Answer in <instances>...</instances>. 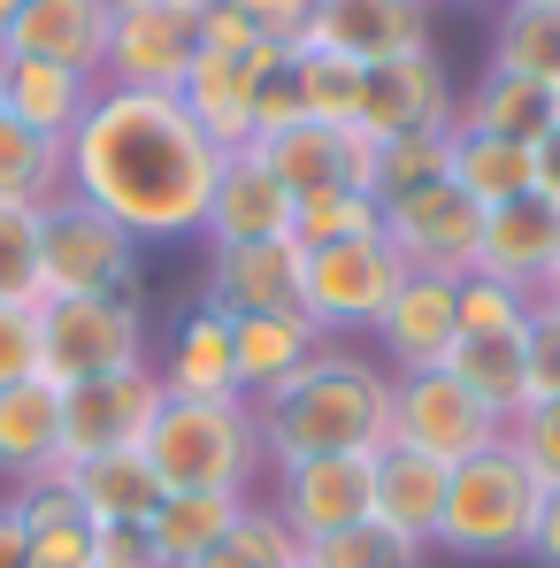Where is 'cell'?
Returning <instances> with one entry per match:
<instances>
[{
  "label": "cell",
  "instance_id": "6da1fadb",
  "mask_svg": "<svg viewBox=\"0 0 560 568\" xmlns=\"http://www.w3.org/2000/svg\"><path fill=\"white\" fill-rule=\"evenodd\" d=\"M215 170H223V154L200 139L177 93L100 85L85 123L70 131V192L93 200L108 223H123L139 246L200 239Z\"/></svg>",
  "mask_w": 560,
  "mask_h": 568
},
{
  "label": "cell",
  "instance_id": "7a4b0ae2",
  "mask_svg": "<svg viewBox=\"0 0 560 568\" xmlns=\"http://www.w3.org/2000/svg\"><path fill=\"white\" fill-rule=\"evenodd\" d=\"M254 430H262V462H315V454H376L391 430V377L384 362L323 338L277 392L254 399Z\"/></svg>",
  "mask_w": 560,
  "mask_h": 568
},
{
  "label": "cell",
  "instance_id": "3957f363",
  "mask_svg": "<svg viewBox=\"0 0 560 568\" xmlns=\"http://www.w3.org/2000/svg\"><path fill=\"white\" fill-rule=\"evenodd\" d=\"M139 454H146V469L162 476V491L254 499V476H262L254 399H162V415H154Z\"/></svg>",
  "mask_w": 560,
  "mask_h": 568
},
{
  "label": "cell",
  "instance_id": "277c9868",
  "mask_svg": "<svg viewBox=\"0 0 560 568\" xmlns=\"http://www.w3.org/2000/svg\"><path fill=\"white\" fill-rule=\"evenodd\" d=\"M538 507H546V484L499 438L491 454H476V462H461V469L446 476V523H438L430 554H454V561H522L530 530H538Z\"/></svg>",
  "mask_w": 560,
  "mask_h": 568
},
{
  "label": "cell",
  "instance_id": "5b68a950",
  "mask_svg": "<svg viewBox=\"0 0 560 568\" xmlns=\"http://www.w3.org/2000/svg\"><path fill=\"white\" fill-rule=\"evenodd\" d=\"M139 292V239L93 200L39 207V300H123Z\"/></svg>",
  "mask_w": 560,
  "mask_h": 568
},
{
  "label": "cell",
  "instance_id": "8992f818",
  "mask_svg": "<svg viewBox=\"0 0 560 568\" xmlns=\"http://www.w3.org/2000/svg\"><path fill=\"white\" fill-rule=\"evenodd\" d=\"M146 362V307L123 300H39V377L47 384H93Z\"/></svg>",
  "mask_w": 560,
  "mask_h": 568
},
{
  "label": "cell",
  "instance_id": "52a82bcc",
  "mask_svg": "<svg viewBox=\"0 0 560 568\" xmlns=\"http://www.w3.org/2000/svg\"><path fill=\"white\" fill-rule=\"evenodd\" d=\"M207 47V0H108V62L100 85L177 93Z\"/></svg>",
  "mask_w": 560,
  "mask_h": 568
},
{
  "label": "cell",
  "instance_id": "ba28073f",
  "mask_svg": "<svg viewBox=\"0 0 560 568\" xmlns=\"http://www.w3.org/2000/svg\"><path fill=\"white\" fill-rule=\"evenodd\" d=\"M407 262L391 254V239H338V246H299V315L338 338V331H369L384 315V300L399 292Z\"/></svg>",
  "mask_w": 560,
  "mask_h": 568
},
{
  "label": "cell",
  "instance_id": "9c48e42d",
  "mask_svg": "<svg viewBox=\"0 0 560 568\" xmlns=\"http://www.w3.org/2000/svg\"><path fill=\"white\" fill-rule=\"evenodd\" d=\"M499 438H507V423H499L461 377H446V369L391 377V430H384V446H415V454L461 469L476 454H491Z\"/></svg>",
  "mask_w": 560,
  "mask_h": 568
},
{
  "label": "cell",
  "instance_id": "30bf717a",
  "mask_svg": "<svg viewBox=\"0 0 560 568\" xmlns=\"http://www.w3.org/2000/svg\"><path fill=\"white\" fill-rule=\"evenodd\" d=\"M369 507H376V454H315V462H284L277 491H269V515H277L299 546L369 523Z\"/></svg>",
  "mask_w": 560,
  "mask_h": 568
},
{
  "label": "cell",
  "instance_id": "8fae6325",
  "mask_svg": "<svg viewBox=\"0 0 560 568\" xmlns=\"http://www.w3.org/2000/svg\"><path fill=\"white\" fill-rule=\"evenodd\" d=\"M384 239L415 277L461 284L476 270V246H483V207L454 185H422L407 200H384Z\"/></svg>",
  "mask_w": 560,
  "mask_h": 568
},
{
  "label": "cell",
  "instance_id": "7c38bea8",
  "mask_svg": "<svg viewBox=\"0 0 560 568\" xmlns=\"http://www.w3.org/2000/svg\"><path fill=\"white\" fill-rule=\"evenodd\" d=\"M162 399H170V392L154 377V362L115 369V377H93V384H70V392H62V462H93V454L146 446Z\"/></svg>",
  "mask_w": 560,
  "mask_h": 568
},
{
  "label": "cell",
  "instance_id": "4fadbf2b",
  "mask_svg": "<svg viewBox=\"0 0 560 568\" xmlns=\"http://www.w3.org/2000/svg\"><path fill=\"white\" fill-rule=\"evenodd\" d=\"M262 162L277 170V185L292 200H307L323 185H346V192L376 200V139L362 123H292L277 139H262Z\"/></svg>",
  "mask_w": 560,
  "mask_h": 568
},
{
  "label": "cell",
  "instance_id": "5bb4252c",
  "mask_svg": "<svg viewBox=\"0 0 560 568\" xmlns=\"http://www.w3.org/2000/svg\"><path fill=\"white\" fill-rule=\"evenodd\" d=\"M292 207H299V200L277 185V170L262 162V146H238V154H223V170H215L200 239H207V246H269V239H292Z\"/></svg>",
  "mask_w": 560,
  "mask_h": 568
},
{
  "label": "cell",
  "instance_id": "9a60e30c",
  "mask_svg": "<svg viewBox=\"0 0 560 568\" xmlns=\"http://www.w3.org/2000/svg\"><path fill=\"white\" fill-rule=\"evenodd\" d=\"M299 47L346 54L362 70L399 62V54H422L430 47V0H323Z\"/></svg>",
  "mask_w": 560,
  "mask_h": 568
},
{
  "label": "cell",
  "instance_id": "2e32d148",
  "mask_svg": "<svg viewBox=\"0 0 560 568\" xmlns=\"http://www.w3.org/2000/svg\"><path fill=\"white\" fill-rule=\"evenodd\" d=\"M476 270L515 292H546V277L560 270V200L546 192H522L507 207H483V246H476Z\"/></svg>",
  "mask_w": 560,
  "mask_h": 568
},
{
  "label": "cell",
  "instance_id": "e0dca14e",
  "mask_svg": "<svg viewBox=\"0 0 560 568\" xmlns=\"http://www.w3.org/2000/svg\"><path fill=\"white\" fill-rule=\"evenodd\" d=\"M461 100L446 85L438 54H399V62H376L369 85H362V131L369 139H407V131H454Z\"/></svg>",
  "mask_w": 560,
  "mask_h": 568
},
{
  "label": "cell",
  "instance_id": "ac0fdd59",
  "mask_svg": "<svg viewBox=\"0 0 560 568\" xmlns=\"http://www.w3.org/2000/svg\"><path fill=\"white\" fill-rule=\"evenodd\" d=\"M376 346H384V362H391V377H415V369H438L446 354H454V338H461V315H454V284L446 277H399V292L384 300V315L369 323Z\"/></svg>",
  "mask_w": 560,
  "mask_h": 568
},
{
  "label": "cell",
  "instance_id": "d6986e66",
  "mask_svg": "<svg viewBox=\"0 0 560 568\" xmlns=\"http://www.w3.org/2000/svg\"><path fill=\"white\" fill-rule=\"evenodd\" d=\"M0 54L100 78V62H108V0H23L8 39H0Z\"/></svg>",
  "mask_w": 560,
  "mask_h": 568
},
{
  "label": "cell",
  "instance_id": "ffe728a7",
  "mask_svg": "<svg viewBox=\"0 0 560 568\" xmlns=\"http://www.w3.org/2000/svg\"><path fill=\"white\" fill-rule=\"evenodd\" d=\"M200 300H207L215 315L299 307V246H292V239H269V246H207Z\"/></svg>",
  "mask_w": 560,
  "mask_h": 568
},
{
  "label": "cell",
  "instance_id": "44dd1931",
  "mask_svg": "<svg viewBox=\"0 0 560 568\" xmlns=\"http://www.w3.org/2000/svg\"><path fill=\"white\" fill-rule=\"evenodd\" d=\"M446 462L415 454V446H376V507L369 523H384L391 538L407 546H438V523H446Z\"/></svg>",
  "mask_w": 560,
  "mask_h": 568
},
{
  "label": "cell",
  "instance_id": "7402d4cb",
  "mask_svg": "<svg viewBox=\"0 0 560 568\" xmlns=\"http://www.w3.org/2000/svg\"><path fill=\"white\" fill-rule=\"evenodd\" d=\"M177 108L200 123V139H207L215 154L254 146V62H246V54L200 47V62H192L185 85H177Z\"/></svg>",
  "mask_w": 560,
  "mask_h": 568
},
{
  "label": "cell",
  "instance_id": "603a6c76",
  "mask_svg": "<svg viewBox=\"0 0 560 568\" xmlns=\"http://www.w3.org/2000/svg\"><path fill=\"white\" fill-rule=\"evenodd\" d=\"M162 392L170 399H238V369H231V315H215L207 300H192L170 331L162 354Z\"/></svg>",
  "mask_w": 560,
  "mask_h": 568
},
{
  "label": "cell",
  "instance_id": "cb8c5ba5",
  "mask_svg": "<svg viewBox=\"0 0 560 568\" xmlns=\"http://www.w3.org/2000/svg\"><path fill=\"white\" fill-rule=\"evenodd\" d=\"M54 476H62V491L78 499L85 523H154V507L170 499L162 476L146 469L139 446H123V454H93V462H62Z\"/></svg>",
  "mask_w": 560,
  "mask_h": 568
},
{
  "label": "cell",
  "instance_id": "d4e9b609",
  "mask_svg": "<svg viewBox=\"0 0 560 568\" xmlns=\"http://www.w3.org/2000/svg\"><path fill=\"white\" fill-rule=\"evenodd\" d=\"M54 469H62V384H8L0 392V476L39 484Z\"/></svg>",
  "mask_w": 560,
  "mask_h": 568
},
{
  "label": "cell",
  "instance_id": "484cf974",
  "mask_svg": "<svg viewBox=\"0 0 560 568\" xmlns=\"http://www.w3.org/2000/svg\"><path fill=\"white\" fill-rule=\"evenodd\" d=\"M100 78L78 70H54V62H23V54H0V115H16L23 131H47V139H70L93 108Z\"/></svg>",
  "mask_w": 560,
  "mask_h": 568
},
{
  "label": "cell",
  "instance_id": "4316f807",
  "mask_svg": "<svg viewBox=\"0 0 560 568\" xmlns=\"http://www.w3.org/2000/svg\"><path fill=\"white\" fill-rule=\"evenodd\" d=\"M323 346V331L299 307H269V315H231V369H238V399L277 392L307 354Z\"/></svg>",
  "mask_w": 560,
  "mask_h": 568
},
{
  "label": "cell",
  "instance_id": "83f0119b",
  "mask_svg": "<svg viewBox=\"0 0 560 568\" xmlns=\"http://www.w3.org/2000/svg\"><path fill=\"white\" fill-rule=\"evenodd\" d=\"M468 131H483V139H515V146H538L546 131H560V100L553 85H538V78H515V70H483L476 78V93L461 100Z\"/></svg>",
  "mask_w": 560,
  "mask_h": 568
},
{
  "label": "cell",
  "instance_id": "f1b7e54d",
  "mask_svg": "<svg viewBox=\"0 0 560 568\" xmlns=\"http://www.w3.org/2000/svg\"><path fill=\"white\" fill-rule=\"evenodd\" d=\"M246 507H254V499H231V491H170V499L154 507L146 538H154L162 568H200L231 530H238Z\"/></svg>",
  "mask_w": 560,
  "mask_h": 568
},
{
  "label": "cell",
  "instance_id": "f546056e",
  "mask_svg": "<svg viewBox=\"0 0 560 568\" xmlns=\"http://www.w3.org/2000/svg\"><path fill=\"white\" fill-rule=\"evenodd\" d=\"M70 200V139H47V131H23L16 115H0V207H54Z\"/></svg>",
  "mask_w": 560,
  "mask_h": 568
},
{
  "label": "cell",
  "instance_id": "4dcf8cb0",
  "mask_svg": "<svg viewBox=\"0 0 560 568\" xmlns=\"http://www.w3.org/2000/svg\"><path fill=\"white\" fill-rule=\"evenodd\" d=\"M446 185L468 192L476 207H507V200L538 192V170H530V146H515V139H483V131L454 123V162H446Z\"/></svg>",
  "mask_w": 560,
  "mask_h": 568
},
{
  "label": "cell",
  "instance_id": "1f68e13d",
  "mask_svg": "<svg viewBox=\"0 0 560 568\" xmlns=\"http://www.w3.org/2000/svg\"><path fill=\"white\" fill-rule=\"evenodd\" d=\"M16 507H23V530H31V568H93V523L78 515L62 476L16 484Z\"/></svg>",
  "mask_w": 560,
  "mask_h": 568
},
{
  "label": "cell",
  "instance_id": "d6a6232c",
  "mask_svg": "<svg viewBox=\"0 0 560 568\" xmlns=\"http://www.w3.org/2000/svg\"><path fill=\"white\" fill-rule=\"evenodd\" d=\"M446 377H461L499 423H515L530 407V384H522V338H454V354L438 362Z\"/></svg>",
  "mask_w": 560,
  "mask_h": 568
},
{
  "label": "cell",
  "instance_id": "836d02e7",
  "mask_svg": "<svg viewBox=\"0 0 560 568\" xmlns=\"http://www.w3.org/2000/svg\"><path fill=\"white\" fill-rule=\"evenodd\" d=\"M491 70L560 85V0H507L499 39H491Z\"/></svg>",
  "mask_w": 560,
  "mask_h": 568
},
{
  "label": "cell",
  "instance_id": "e575fe53",
  "mask_svg": "<svg viewBox=\"0 0 560 568\" xmlns=\"http://www.w3.org/2000/svg\"><path fill=\"white\" fill-rule=\"evenodd\" d=\"M292 78H299L307 123H362V85H369L362 62L323 54V47H292Z\"/></svg>",
  "mask_w": 560,
  "mask_h": 568
},
{
  "label": "cell",
  "instance_id": "d590c367",
  "mask_svg": "<svg viewBox=\"0 0 560 568\" xmlns=\"http://www.w3.org/2000/svg\"><path fill=\"white\" fill-rule=\"evenodd\" d=\"M454 162V131H407V139H376V207L407 200L422 185H446Z\"/></svg>",
  "mask_w": 560,
  "mask_h": 568
},
{
  "label": "cell",
  "instance_id": "8d00e7d4",
  "mask_svg": "<svg viewBox=\"0 0 560 568\" xmlns=\"http://www.w3.org/2000/svg\"><path fill=\"white\" fill-rule=\"evenodd\" d=\"M369 231H384V207L369 192L323 185L292 207V246H338V239H369Z\"/></svg>",
  "mask_w": 560,
  "mask_h": 568
},
{
  "label": "cell",
  "instance_id": "74e56055",
  "mask_svg": "<svg viewBox=\"0 0 560 568\" xmlns=\"http://www.w3.org/2000/svg\"><path fill=\"white\" fill-rule=\"evenodd\" d=\"M530 292H515V284L483 277V270H468L454 284V315H461V338H522V323H530Z\"/></svg>",
  "mask_w": 560,
  "mask_h": 568
},
{
  "label": "cell",
  "instance_id": "f35d334b",
  "mask_svg": "<svg viewBox=\"0 0 560 568\" xmlns=\"http://www.w3.org/2000/svg\"><path fill=\"white\" fill-rule=\"evenodd\" d=\"M299 568H422V546L391 538L384 523H354V530H338V538L299 546Z\"/></svg>",
  "mask_w": 560,
  "mask_h": 568
},
{
  "label": "cell",
  "instance_id": "ab89813d",
  "mask_svg": "<svg viewBox=\"0 0 560 568\" xmlns=\"http://www.w3.org/2000/svg\"><path fill=\"white\" fill-rule=\"evenodd\" d=\"M200 568H299V538L284 530L262 499H254V507L238 515V530H231V538H223Z\"/></svg>",
  "mask_w": 560,
  "mask_h": 568
},
{
  "label": "cell",
  "instance_id": "60d3db41",
  "mask_svg": "<svg viewBox=\"0 0 560 568\" xmlns=\"http://www.w3.org/2000/svg\"><path fill=\"white\" fill-rule=\"evenodd\" d=\"M0 307H39V215L0 207Z\"/></svg>",
  "mask_w": 560,
  "mask_h": 568
},
{
  "label": "cell",
  "instance_id": "b9f144b4",
  "mask_svg": "<svg viewBox=\"0 0 560 568\" xmlns=\"http://www.w3.org/2000/svg\"><path fill=\"white\" fill-rule=\"evenodd\" d=\"M507 446L530 462V476H538L546 491H560V399H530V407L507 423Z\"/></svg>",
  "mask_w": 560,
  "mask_h": 568
},
{
  "label": "cell",
  "instance_id": "7bdbcfd3",
  "mask_svg": "<svg viewBox=\"0 0 560 568\" xmlns=\"http://www.w3.org/2000/svg\"><path fill=\"white\" fill-rule=\"evenodd\" d=\"M522 384H530V399H560V315L546 300L522 323Z\"/></svg>",
  "mask_w": 560,
  "mask_h": 568
},
{
  "label": "cell",
  "instance_id": "ee69618b",
  "mask_svg": "<svg viewBox=\"0 0 560 568\" xmlns=\"http://www.w3.org/2000/svg\"><path fill=\"white\" fill-rule=\"evenodd\" d=\"M39 377V307H0V392Z\"/></svg>",
  "mask_w": 560,
  "mask_h": 568
},
{
  "label": "cell",
  "instance_id": "f6af8a7d",
  "mask_svg": "<svg viewBox=\"0 0 560 568\" xmlns=\"http://www.w3.org/2000/svg\"><path fill=\"white\" fill-rule=\"evenodd\" d=\"M231 8H238V16H246L262 39H277V47H299L323 0H231Z\"/></svg>",
  "mask_w": 560,
  "mask_h": 568
},
{
  "label": "cell",
  "instance_id": "bcb514c9",
  "mask_svg": "<svg viewBox=\"0 0 560 568\" xmlns=\"http://www.w3.org/2000/svg\"><path fill=\"white\" fill-rule=\"evenodd\" d=\"M93 568H162L146 523H93Z\"/></svg>",
  "mask_w": 560,
  "mask_h": 568
},
{
  "label": "cell",
  "instance_id": "7dc6e473",
  "mask_svg": "<svg viewBox=\"0 0 560 568\" xmlns=\"http://www.w3.org/2000/svg\"><path fill=\"white\" fill-rule=\"evenodd\" d=\"M207 47H215V54H254V47H262V31H254L231 0H207Z\"/></svg>",
  "mask_w": 560,
  "mask_h": 568
},
{
  "label": "cell",
  "instance_id": "c3c4849f",
  "mask_svg": "<svg viewBox=\"0 0 560 568\" xmlns=\"http://www.w3.org/2000/svg\"><path fill=\"white\" fill-rule=\"evenodd\" d=\"M522 561L560 568V491H546V507H538V530H530V554H522Z\"/></svg>",
  "mask_w": 560,
  "mask_h": 568
},
{
  "label": "cell",
  "instance_id": "681fc988",
  "mask_svg": "<svg viewBox=\"0 0 560 568\" xmlns=\"http://www.w3.org/2000/svg\"><path fill=\"white\" fill-rule=\"evenodd\" d=\"M0 568H31V530L16 499H0Z\"/></svg>",
  "mask_w": 560,
  "mask_h": 568
},
{
  "label": "cell",
  "instance_id": "f907efd6",
  "mask_svg": "<svg viewBox=\"0 0 560 568\" xmlns=\"http://www.w3.org/2000/svg\"><path fill=\"white\" fill-rule=\"evenodd\" d=\"M530 170H538V192L560 200V131H546V139L530 146Z\"/></svg>",
  "mask_w": 560,
  "mask_h": 568
},
{
  "label": "cell",
  "instance_id": "816d5d0a",
  "mask_svg": "<svg viewBox=\"0 0 560 568\" xmlns=\"http://www.w3.org/2000/svg\"><path fill=\"white\" fill-rule=\"evenodd\" d=\"M538 300H546V307H553V315H560V270H553V277H546V292H538Z\"/></svg>",
  "mask_w": 560,
  "mask_h": 568
},
{
  "label": "cell",
  "instance_id": "f5cc1de1",
  "mask_svg": "<svg viewBox=\"0 0 560 568\" xmlns=\"http://www.w3.org/2000/svg\"><path fill=\"white\" fill-rule=\"evenodd\" d=\"M16 8H23V0H0V39H8V23H16Z\"/></svg>",
  "mask_w": 560,
  "mask_h": 568
},
{
  "label": "cell",
  "instance_id": "db71d44e",
  "mask_svg": "<svg viewBox=\"0 0 560 568\" xmlns=\"http://www.w3.org/2000/svg\"><path fill=\"white\" fill-rule=\"evenodd\" d=\"M553 100H560V85H553Z\"/></svg>",
  "mask_w": 560,
  "mask_h": 568
}]
</instances>
